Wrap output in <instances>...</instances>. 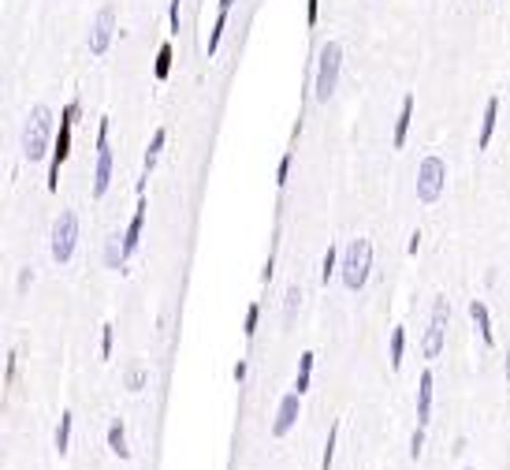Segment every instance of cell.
I'll return each instance as SVG.
<instances>
[{
  "mask_svg": "<svg viewBox=\"0 0 510 470\" xmlns=\"http://www.w3.org/2000/svg\"><path fill=\"white\" fill-rule=\"evenodd\" d=\"M466 470H473V466H466Z\"/></svg>",
  "mask_w": 510,
  "mask_h": 470,
  "instance_id": "obj_39",
  "label": "cell"
},
{
  "mask_svg": "<svg viewBox=\"0 0 510 470\" xmlns=\"http://www.w3.org/2000/svg\"><path fill=\"white\" fill-rule=\"evenodd\" d=\"M387 354H391V369H399L402 366V354H406V329H391Z\"/></svg>",
  "mask_w": 510,
  "mask_h": 470,
  "instance_id": "obj_23",
  "label": "cell"
},
{
  "mask_svg": "<svg viewBox=\"0 0 510 470\" xmlns=\"http://www.w3.org/2000/svg\"><path fill=\"white\" fill-rule=\"evenodd\" d=\"M172 60H175V53H172V41H164V45L157 48V63H153V75L160 78V83L172 75Z\"/></svg>",
  "mask_w": 510,
  "mask_h": 470,
  "instance_id": "obj_21",
  "label": "cell"
},
{
  "mask_svg": "<svg viewBox=\"0 0 510 470\" xmlns=\"http://www.w3.org/2000/svg\"><path fill=\"white\" fill-rule=\"evenodd\" d=\"M432 374L425 369L421 381H417V426H429L432 422Z\"/></svg>",
  "mask_w": 510,
  "mask_h": 470,
  "instance_id": "obj_12",
  "label": "cell"
},
{
  "mask_svg": "<svg viewBox=\"0 0 510 470\" xmlns=\"http://www.w3.org/2000/svg\"><path fill=\"white\" fill-rule=\"evenodd\" d=\"M291 153H283V160H279V168H276V187H287V175H291Z\"/></svg>",
  "mask_w": 510,
  "mask_h": 470,
  "instance_id": "obj_29",
  "label": "cell"
},
{
  "mask_svg": "<svg viewBox=\"0 0 510 470\" xmlns=\"http://www.w3.org/2000/svg\"><path fill=\"white\" fill-rule=\"evenodd\" d=\"M339 71H343V45L324 41L321 53H317V71H313V97L321 105L332 101V93L339 86Z\"/></svg>",
  "mask_w": 510,
  "mask_h": 470,
  "instance_id": "obj_3",
  "label": "cell"
},
{
  "mask_svg": "<svg viewBox=\"0 0 510 470\" xmlns=\"http://www.w3.org/2000/svg\"><path fill=\"white\" fill-rule=\"evenodd\" d=\"M179 4H183V0H168V23H172V34H179Z\"/></svg>",
  "mask_w": 510,
  "mask_h": 470,
  "instance_id": "obj_32",
  "label": "cell"
},
{
  "mask_svg": "<svg viewBox=\"0 0 510 470\" xmlns=\"http://www.w3.org/2000/svg\"><path fill=\"white\" fill-rule=\"evenodd\" d=\"M369 272H373V242L365 235H358L347 242V250L339 257V277L350 291H361L369 284Z\"/></svg>",
  "mask_w": 510,
  "mask_h": 470,
  "instance_id": "obj_2",
  "label": "cell"
},
{
  "mask_svg": "<svg viewBox=\"0 0 510 470\" xmlns=\"http://www.w3.org/2000/svg\"><path fill=\"white\" fill-rule=\"evenodd\" d=\"M164 142H168V131H164V127H157V131H153V142H150V150H145V160H142L138 194H145V180H150V172L157 168V157H160V150H164Z\"/></svg>",
  "mask_w": 510,
  "mask_h": 470,
  "instance_id": "obj_13",
  "label": "cell"
},
{
  "mask_svg": "<svg viewBox=\"0 0 510 470\" xmlns=\"http://www.w3.org/2000/svg\"><path fill=\"white\" fill-rule=\"evenodd\" d=\"M339 257H343V254H339L335 247H328V254H324V265H321V280H324V284L332 280V272L339 269Z\"/></svg>",
  "mask_w": 510,
  "mask_h": 470,
  "instance_id": "obj_26",
  "label": "cell"
},
{
  "mask_svg": "<svg viewBox=\"0 0 510 470\" xmlns=\"http://www.w3.org/2000/svg\"><path fill=\"white\" fill-rule=\"evenodd\" d=\"M30 284H34V269H30V265H26V269L19 272V291H26Z\"/></svg>",
  "mask_w": 510,
  "mask_h": 470,
  "instance_id": "obj_34",
  "label": "cell"
},
{
  "mask_svg": "<svg viewBox=\"0 0 510 470\" xmlns=\"http://www.w3.org/2000/svg\"><path fill=\"white\" fill-rule=\"evenodd\" d=\"M298 306H302V287L291 284V287H287V302H283V325H287V329L294 325V317H298Z\"/></svg>",
  "mask_w": 510,
  "mask_h": 470,
  "instance_id": "obj_22",
  "label": "cell"
},
{
  "mask_svg": "<svg viewBox=\"0 0 510 470\" xmlns=\"http://www.w3.org/2000/svg\"><path fill=\"white\" fill-rule=\"evenodd\" d=\"M447 321H451V302H447V295H436L429 332H425V344H421L425 359H439L443 354V344H447Z\"/></svg>",
  "mask_w": 510,
  "mask_h": 470,
  "instance_id": "obj_7",
  "label": "cell"
},
{
  "mask_svg": "<svg viewBox=\"0 0 510 470\" xmlns=\"http://www.w3.org/2000/svg\"><path fill=\"white\" fill-rule=\"evenodd\" d=\"M78 247V217L71 209H63V213L53 220V235H48V250H53V262L68 265L71 254Z\"/></svg>",
  "mask_w": 510,
  "mask_h": 470,
  "instance_id": "obj_5",
  "label": "cell"
},
{
  "mask_svg": "<svg viewBox=\"0 0 510 470\" xmlns=\"http://www.w3.org/2000/svg\"><path fill=\"white\" fill-rule=\"evenodd\" d=\"M78 112H82V105L68 101V108H63V116H60V131H56V142H53V153H48V180H45L48 190L60 187V165L71 157V127L78 120Z\"/></svg>",
  "mask_w": 510,
  "mask_h": 470,
  "instance_id": "obj_4",
  "label": "cell"
},
{
  "mask_svg": "<svg viewBox=\"0 0 510 470\" xmlns=\"http://www.w3.org/2000/svg\"><path fill=\"white\" fill-rule=\"evenodd\" d=\"M123 235H108V242H105V262H108V269H123V262H127V247L120 242Z\"/></svg>",
  "mask_w": 510,
  "mask_h": 470,
  "instance_id": "obj_20",
  "label": "cell"
},
{
  "mask_svg": "<svg viewBox=\"0 0 510 470\" xmlns=\"http://www.w3.org/2000/svg\"><path fill=\"white\" fill-rule=\"evenodd\" d=\"M317 19H321V0H306V23L317 26Z\"/></svg>",
  "mask_w": 510,
  "mask_h": 470,
  "instance_id": "obj_31",
  "label": "cell"
},
{
  "mask_svg": "<svg viewBox=\"0 0 510 470\" xmlns=\"http://www.w3.org/2000/svg\"><path fill=\"white\" fill-rule=\"evenodd\" d=\"M108 448L116 451L120 459H130V444H127V429H123V422L116 418V422L108 426Z\"/></svg>",
  "mask_w": 510,
  "mask_h": 470,
  "instance_id": "obj_18",
  "label": "cell"
},
{
  "mask_svg": "<svg viewBox=\"0 0 510 470\" xmlns=\"http://www.w3.org/2000/svg\"><path fill=\"white\" fill-rule=\"evenodd\" d=\"M417 247H421V232L410 235V247H406V250H410V254H417Z\"/></svg>",
  "mask_w": 510,
  "mask_h": 470,
  "instance_id": "obj_37",
  "label": "cell"
},
{
  "mask_svg": "<svg viewBox=\"0 0 510 470\" xmlns=\"http://www.w3.org/2000/svg\"><path fill=\"white\" fill-rule=\"evenodd\" d=\"M335 441H339V422L328 429V441H324V456H321V470H332V459H335Z\"/></svg>",
  "mask_w": 510,
  "mask_h": 470,
  "instance_id": "obj_25",
  "label": "cell"
},
{
  "mask_svg": "<svg viewBox=\"0 0 510 470\" xmlns=\"http://www.w3.org/2000/svg\"><path fill=\"white\" fill-rule=\"evenodd\" d=\"M142 228H145V194H138V205H135V217H130L127 232H123V247H127V257L138 250L142 242Z\"/></svg>",
  "mask_w": 510,
  "mask_h": 470,
  "instance_id": "obj_11",
  "label": "cell"
},
{
  "mask_svg": "<svg viewBox=\"0 0 510 470\" xmlns=\"http://www.w3.org/2000/svg\"><path fill=\"white\" fill-rule=\"evenodd\" d=\"M112 38H116V8L105 4L101 11H97L93 26H90V53H93V56H105L108 45H112Z\"/></svg>",
  "mask_w": 510,
  "mask_h": 470,
  "instance_id": "obj_8",
  "label": "cell"
},
{
  "mask_svg": "<svg viewBox=\"0 0 510 470\" xmlns=\"http://www.w3.org/2000/svg\"><path fill=\"white\" fill-rule=\"evenodd\" d=\"M142 384H145V369H130V374H127V388H130V392H142Z\"/></svg>",
  "mask_w": 510,
  "mask_h": 470,
  "instance_id": "obj_30",
  "label": "cell"
},
{
  "mask_svg": "<svg viewBox=\"0 0 510 470\" xmlns=\"http://www.w3.org/2000/svg\"><path fill=\"white\" fill-rule=\"evenodd\" d=\"M108 187H112V150L101 145L97 150V168H93V198H105Z\"/></svg>",
  "mask_w": 510,
  "mask_h": 470,
  "instance_id": "obj_10",
  "label": "cell"
},
{
  "mask_svg": "<svg viewBox=\"0 0 510 470\" xmlns=\"http://www.w3.org/2000/svg\"><path fill=\"white\" fill-rule=\"evenodd\" d=\"M421 451H425V426H417V429H414V436H410V456L421 459Z\"/></svg>",
  "mask_w": 510,
  "mask_h": 470,
  "instance_id": "obj_28",
  "label": "cell"
},
{
  "mask_svg": "<svg viewBox=\"0 0 510 470\" xmlns=\"http://www.w3.org/2000/svg\"><path fill=\"white\" fill-rule=\"evenodd\" d=\"M11 377H15V351H8V374H4V381L11 384Z\"/></svg>",
  "mask_w": 510,
  "mask_h": 470,
  "instance_id": "obj_36",
  "label": "cell"
},
{
  "mask_svg": "<svg viewBox=\"0 0 510 470\" xmlns=\"http://www.w3.org/2000/svg\"><path fill=\"white\" fill-rule=\"evenodd\" d=\"M231 8H235V0H220V11H217V26H212V34H209V56H217V48H220V38H224V30H227V19H231Z\"/></svg>",
  "mask_w": 510,
  "mask_h": 470,
  "instance_id": "obj_17",
  "label": "cell"
},
{
  "mask_svg": "<svg viewBox=\"0 0 510 470\" xmlns=\"http://www.w3.org/2000/svg\"><path fill=\"white\" fill-rule=\"evenodd\" d=\"M503 374H506V384H510V351H506V366H503Z\"/></svg>",
  "mask_w": 510,
  "mask_h": 470,
  "instance_id": "obj_38",
  "label": "cell"
},
{
  "mask_svg": "<svg viewBox=\"0 0 510 470\" xmlns=\"http://www.w3.org/2000/svg\"><path fill=\"white\" fill-rule=\"evenodd\" d=\"M302 414V392H287L283 399H279V411H276V422H272V436H287L294 429V422H298Z\"/></svg>",
  "mask_w": 510,
  "mask_h": 470,
  "instance_id": "obj_9",
  "label": "cell"
},
{
  "mask_svg": "<svg viewBox=\"0 0 510 470\" xmlns=\"http://www.w3.org/2000/svg\"><path fill=\"white\" fill-rule=\"evenodd\" d=\"M257 321H261V302H250V310H246V325H242L246 339H250V336L257 332Z\"/></svg>",
  "mask_w": 510,
  "mask_h": 470,
  "instance_id": "obj_27",
  "label": "cell"
},
{
  "mask_svg": "<svg viewBox=\"0 0 510 470\" xmlns=\"http://www.w3.org/2000/svg\"><path fill=\"white\" fill-rule=\"evenodd\" d=\"M246 374H250V366H246V362L239 359V362H235V369H231V377H235V381L242 384V381H246Z\"/></svg>",
  "mask_w": 510,
  "mask_h": 470,
  "instance_id": "obj_35",
  "label": "cell"
},
{
  "mask_svg": "<svg viewBox=\"0 0 510 470\" xmlns=\"http://www.w3.org/2000/svg\"><path fill=\"white\" fill-rule=\"evenodd\" d=\"M53 127H56V120H53V108L48 105L30 108V116L23 123V157L26 160H41L45 153H53V142H56Z\"/></svg>",
  "mask_w": 510,
  "mask_h": 470,
  "instance_id": "obj_1",
  "label": "cell"
},
{
  "mask_svg": "<svg viewBox=\"0 0 510 470\" xmlns=\"http://www.w3.org/2000/svg\"><path fill=\"white\" fill-rule=\"evenodd\" d=\"M313 362H317V354L313 351H306L302 359H298V377H294V392H309V377H313Z\"/></svg>",
  "mask_w": 510,
  "mask_h": 470,
  "instance_id": "obj_19",
  "label": "cell"
},
{
  "mask_svg": "<svg viewBox=\"0 0 510 470\" xmlns=\"http://www.w3.org/2000/svg\"><path fill=\"white\" fill-rule=\"evenodd\" d=\"M496 120H499V97H488L484 120H481V135H477V150H488V145H491V135H496Z\"/></svg>",
  "mask_w": 510,
  "mask_h": 470,
  "instance_id": "obj_15",
  "label": "cell"
},
{
  "mask_svg": "<svg viewBox=\"0 0 510 470\" xmlns=\"http://www.w3.org/2000/svg\"><path fill=\"white\" fill-rule=\"evenodd\" d=\"M101 354H105V359H112V325L101 329Z\"/></svg>",
  "mask_w": 510,
  "mask_h": 470,
  "instance_id": "obj_33",
  "label": "cell"
},
{
  "mask_svg": "<svg viewBox=\"0 0 510 470\" xmlns=\"http://www.w3.org/2000/svg\"><path fill=\"white\" fill-rule=\"evenodd\" d=\"M410 120H414V93L402 97V108H399V120H395V135H391V145L402 150L406 145V135H410Z\"/></svg>",
  "mask_w": 510,
  "mask_h": 470,
  "instance_id": "obj_14",
  "label": "cell"
},
{
  "mask_svg": "<svg viewBox=\"0 0 510 470\" xmlns=\"http://www.w3.org/2000/svg\"><path fill=\"white\" fill-rule=\"evenodd\" d=\"M469 317H473V325H477V332H481V339L488 347H496V332H491V314H488V306L481 302V299H473L469 302Z\"/></svg>",
  "mask_w": 510,
  "mask_h": 470,
  "instance_id": "obj_16",
  "label": "cell"
},
{
  "mask_svg": "<svg viewBox=\"0 0 510 470\" xmlns=\"http://www.w3.org/2000/svg\"><path fill=\"white\" fill-rule=\"evenodd\" d=\"M71 422H75V414L63 411V414H60V426H56V451H60V456L71 448Z\"/></svg>",
  "mask_w": 510,
  "mask_h": 470,
  "instance_id": "obj_24",
  "label": "cell"
},
{
  "mask_svg": "<svg viewBox=\"0 0 510 470\" xmlns=\"http://www.w3.org/2000/svg\"><path fill=\"white\" fill-rule=\"evenodd\" d=\"M443 187H447V165H443V157H436V153L425 157L417 168V202H425V205L439 202Z\"/></svg>",
  "mask_w": 510,
  "mask_h": 470,
  "instance_id": "obj_6",
  "label": "cell"
}]
</instances>
